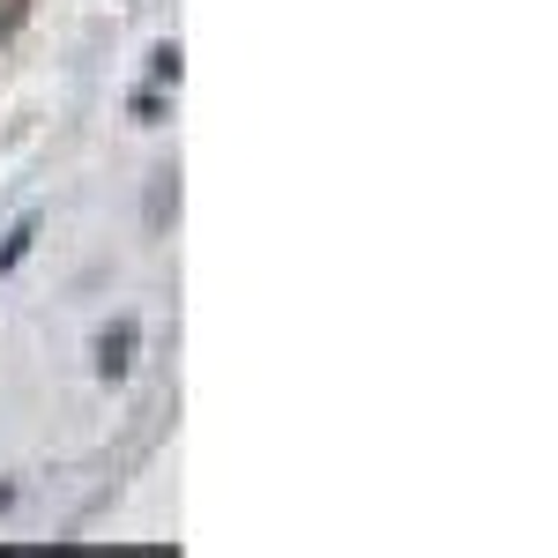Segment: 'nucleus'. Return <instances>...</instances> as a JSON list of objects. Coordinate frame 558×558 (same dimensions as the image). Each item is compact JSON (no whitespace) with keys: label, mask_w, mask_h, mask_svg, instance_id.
Segmentation results:
<instances>
[{"label":"nucleus","mask_w":558,"mask_h":558,"mask_svg":"<svg viewBox=\"0 0 558 558\" xmlns=\"http://www.w3.org/2000/svg\"><path fill=\"white\" fill-rule=\"evenodd\" d=\"M128 365H134V320H120V328H105V336H97V373H105V380H120Z\"/></svg>","instance_id":"f257e3e1"},{"label":"nucleus","mask_w":558,"mask_h":558,"mask_svg":"<svg viewBox=\"0 0 558 558\" xmlns=\"http://www.w3.org/2000/svg\"><path fill=\"white\" fill-rule=\"evenodd\" d=\"M31 246H38V216H23V223H15V231H8V239H0V276H8V268H15V260L31 254Z\"/></svg>","instance_id":"f03ea898"},{"label":"nucleus","mask_w":558,"mask_h":558,"mask_svg":"<svg viewBox=\"0 0 558 558\" xmlns=\"http://www.w3.org/2000/svg\"><path fill=\"white\" fill-rule=\"evenodd\" d=\"M157 83H179V45H157V68H149Z\"/></svg>","instance_id":"7ed1b4c3"},{"label":"nucleus","mask_w":558,"mask_h":558,"mask_svg":"<svg viewBox=\"0 0 558 558\" xmlns=\"http://www.w3.org/2000/svg\"><path fill=\"white\" fill-rule=\"evenodd\" d=\"M23 8H31V0H0V45L15 38V23H23Z\"/></svg>","instance_id":"20e7f679"}]
</instances>
